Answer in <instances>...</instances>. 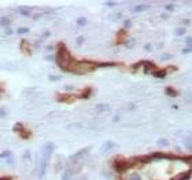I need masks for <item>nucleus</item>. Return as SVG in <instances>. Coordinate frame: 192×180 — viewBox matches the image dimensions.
<instances>
[{
    "label": "nucleus",
    "mask_w": 192,
    "mask_h": 180,
    "mask_svg": "<svg viewBox=\"0 0 192 180\" xmlns=\"http://www.w3.org/2000/svg\"><path fill=\"white\" fill-rule=\"evenodd\" d=\"M130 25H132V22H130L129 19H128V21H125V24H124V26H125V28H129Z\"/></svg>",
    "instance_id": "nucleus-24"
},
{
    "label": "nucleus",
    "mask_w": 192,
    "mask_h": 180,
    "mask_svg": "<svg viewBox=\"0 0 192 180\" xmlns=\"http://www.w3.org/2000/svg\"><path fill=\"white\" fill-rule=\"evenodd\" d=\"M129 180H141L140 175H137V173H133V175L129 176Z\"/></svg>",
    "instance_id": "nucleus-14"
},
{
    "label": "nucleus",
    "mask_w": 192,
    "mask_h": 180,
    "mask_svg": "<svg viewBox=\"0 0 192 180\" xmlns=\"http://www.w3.org/2000/svg\"><path fill=\"white\" fill-rule=\"evenodd\" d=\"M75 24H77L78 26H85V25H86V19L81 17V18H78L77 21H75Z\"/></svg>",
    "instance_id": "nucleus-10"
},
{
    "label": "nucleus",
    "mask_w": 192,
    "mask_h": 180,
    "mask_svg": "<svg viewBox=\"0 0 192 180\" xmlns=\"http://www.w3.org/2000/svg\"><path fill=\"white\" fill-rule=\"evenodd\" d=\"M96 109L99 110V111H109L110 110V106L106 103H99L98 106H96Z\"/></svg>",
    "instance_id": "nucleus-5"
},
{
    "label": "nucleus",
    "mask_w": 192,
    "mask_h": 180,
    "mask_svg": "<svg viewBox=\"0 0 192 180\" xmlns=\"http://www.w3.org/2000/svg\"><path fill=\"white\" fill-rule=\"evenodd\" d=\"M28 32H30V30H29V28H19L18 29V33L19 34H25V33H28Z\"/></svg>",
    "instance_id": "nucleus-15"
},
{
    "label": "nucleus",
    "mask_w": 192,
    "mask_h": 180,
    "mask_svg": "<svg viewBox=\"0 0 192 180\" xmlns=\"http://www.w3.org/2000/svg\"><path fill=\"white\" fill-rule=\"evenodd\" d=\"M51 50H54V45H48L47 47V51H51Z\"/></svg>",
    "instance_id": "nucleus-35"
},
{
    "label": "nucleus",
    "mask_w": 192,
    "mask_h": 180,
    "mask_svg": "<svg viewBox=\"0 0 192 180\" xmlns=\"http://www.w3.org/2000/svg\"><path fill=\"white\" fill-rule=\"evenodd\" d=\"M40 17H41V14H34V15H33V19H39Z\"/></svg>",
    "instance_id": "nucleus-31"
},
{
    "label": "nucleus",
    "mask_w": 192,
    "mask_h": 180,
    "mask_svg": "<svg viewBox=\"0 0 192 180\" xmlns=\"http://www.w3.org/2000/svg\"><path fill=\"white\" fill-rule=\"evenodd\" d=\"M165 10L169 11V13H171V11L174 10V6L173 4H166V6H165Z\"/></svg>",
    "instance_id": "nucleus-16"
},
{
    "label": "nucleus",
    "mask_w": 192,
    "mask_h": 180,
    "mask_svg": "<svg viewBox=\"0 0 192 180\" xmlns=\"http://www.w3.org/2000/svg\"><path fill=\"white\" fill-rule=\"evenodd\" d=\"M22 158H24V159H32V155H30V153H28V151H26L25 154H24V157H22Z\"/></svg>",
    "instance_id": "nucleus-18"
},
{
    "label": "nucleus",
    "mask_w": 192,
    "mask_h": 180,
    "mask_svg": "<svg viewBox=\"0 0 192 180\" xmlns=\"http://www.w3.org/2000/svg\"><path fill=\"white\" fill-rule=\"evenodd\" d=\"M170 58H171V55H163V56H162V59L166 61V59H170Z\"/></svg>",
    "instance_id": "nucleus-28"
},
{
    "label": "nucleus",
    "mask_w": 192,
    "mask_h": 180,
    "mask_svg": "<svg viewBox=\"0 0 192 180\" xmlns=\"http://www.w3.org/2000/svg\"><path fill=\"white\" fill-rule=\"evenodd\" d=\"M121 17H122V14H121V13H117V14H114V15H113L111 18L114 19V18H121Z\"/></svg>",
    "instance_id": "nucleus-23"
},
{
    "label": "nucleus",
    "mask_w": 192,
    "mask_h": 180,
    "mask_svg": "<svg viewBox=\"0 0 192 180\" xmlns=\"http://www.w3.org/2000/svg\"><path fill=\"white\" fill-rule=\"evenodd\" d=\"M0 25L8 26V25H10V19H8L7 17H3V18H0Z\"/></svg>",
    "instance_id": "nucleus-9"
},
{
    "label": "nucleus",
    "mask_w": 192,
    "mask_h": 180,
    "mask_svg": "<svg viewBox=\"0 0 192 180\" xmlns=\"http://www.w3.org/2000/svg\"><path fill=\"white\" fill-rule=\"evenodd\" d=\"M49 80H54V81H58V80H60V77H55V76H49Z\"/></svg>",
    "instance_id": "nucleus-26"
},
{
    "label": "nucleus",
    "mask_w": 192,
    "mask_h": 180,
    "mask_svg": "<svg viewBox=\"0 0 192 180\" xmlns=\"http://www.w3.org/2000/svg\"><path fill=\"white\" fill-rule=\"evenodd\" d=\"M6 115V110H2L0 109V117H4Z\"/></svg>",
    "instance_id": "nucleus-29"
},
{
    "label": "nucleus",
    "mask_w": 192,
    "mask_h": 180,
    "mask_svg": "<svg viewBox=\"0 0 192 180\" xmlns=\"http://www.w3.org/2000/svg\"><path fill=\"white\" fill-rule=\"evenodd\" d=\"M92 92H93V89H92V88H86V91L84 89L81 98H82V99H89V98H91V95H92Z\"/></svg>",
    "instance_id": "nucleus-4"
},
{
    "label": "nucleus",
    "mask_w": 192,
    "mask_h": 180,
    "mask_svg": "<svg viewBox=\"0 0 192 180\" xmlns=\"http://www.w3.org/2000/svg\"><path fill=\"white\" fill-rule=\"evenodd\" d=\"M84 41H85V37H82V36L77 37V44H78V45H81V44H82Z\"/></svg>",
    "instance_id": "nucleus-17"
},
{
    "label": "nucleus",
    "mask_w": 192,
    "mask_h": 180,
    "mask_svg": "<svg viewBox=\"0 0 192 180\" xmlns=\"http://www.w3.org/2000/svg\"><path fill=\"white\" fill-rule=\"evenodd\" d=\"M182 54H189L191 52V47H185V48H182Z\"/></svg>",
    "instance_id": "nucleus-19"
},
{
    "label": "nucleus",
    "mask_w": 192,
    "mask_h": 180,
    "mask_svg": "<svg viewBox=\"0 0 192 180\" xmlns=\"http://www.w3.org/2000/svg\"><path fill=\"white\" fill-rule=\"evenodd\" d=\"M145 50H147V51L152 50V45H151V44H147V45H145Z\"/></svg>",
    "instance_id": "nucleus-30"
},
{
    "label": "nucleus",
    "mask_w": 192,
    "mask_h": 180,
    "mask_svg": "<svg viewBox=\"0 0 192 180\" xmlns=\"http://www.w3.org/2000/svg\"><path fill=\"white\" fill-rule=\"evenodd\" d=\"M158 144H159V146H169V142L166 140V139H159Z\"/></svg>",
    "instance_id": "nucleus-13"
},
{
    "label": "nucleus",
    "mask_w": 192,
    "mask_h": 180,
    "mask_svg": "<svg viewBox=\"0 0 192 180\" xmlns=\"http://www.w3.org/2000/svg\"><path fill=\"white\" fill-rule=\"evenodd\" d=\"M165 94L169 95V96H177V92L174 91L171 87H166V88H165Z\"/></svg>",
    "instance_id": "nucleus-6"
},
{
    "label": "nucleus",
    "mask_w": 192,
    "mask_h": 180,
    "mask_svg": "<svg viewBox=\"0 0 192 180\" xmlns=\"http://www.w3.org/2000/svg\"><path fill=\"white\" fill-rule=\"evenodd\" d=\"M49 34H51L49 32H45V33L43 34V39H45V37H49Z\"/></svg>",
    "instance_id": "nucleus-32"
},
{
    "label": "nucleus",
    "mask_w": 192,
    "mask_h": 180,
    "mask_svg": "<svg viewBox=\"0 0 192 180\" xmlns=\"http://www.w3.org/2000/svg\"><path fill=\"white\" fill-rule=\"evenodd\" d=\"M147 8H148L147 4H140V6H136V7L133 8V11H135V13H140V11H144V10H147Z\"/></svg>",
    "instance_id": "nucleus-7"
},
{
    "label": "nucleus",
    "mask_w": 192,
    "mask_h": 180,
    "mask_svg": "<svg viewBox=\"0 0 192 180\" xmlns=\"http://www.w3.org/2000/svg\"><path fill=\"white\" fill-rule=\"evenodd\" d=\"M189 22H191L189 19H185V21H182V25H184V24H185V25H188V24H189Z\"/></svg>",
    "instance_id": "nucleus-33"
},
{
    "label": "nucleus",
    "mask_w": 192,
    "mask_h": 180,
    "mask_svg": "<svg viewBox=\"0 0 192 180\" xmlns=\"http://www.w3.org/2000/svg\"><path fill=\"white\" fill-rule=\"evenodd\" d=\"M113 121H114V123H117V121H120V117H117V115H115V117L113 118Z\"/></svg>",
    "instance_id": "nucleus-34"
},
{
    "label": "nucleus",
    "mask_w": 192,
    "mask_h": 180,
    "mask_svg": "<svg viewBox=\"0 0 192 180\" xmlns=\"http://www.w3.org/2000/svg\"><path fill=\"white\" fill-rule=\"evenodd\" d=\"M17 11H18L19 14H22V15H25V17H29V15H30V11H29L28 8H18Z\"/></svg>",
    "instance_id": "nucleus-8"
},
{
    "label": "nucleus",
    "mask_w": 192,
    "mask_h": 180,
    "mask_svg": "<svg viewBox=\"0 0 192 180\" xmlns=\"http://www.w3.org/2000/svg\"><path fill=\"white\" fill-rule=\"evenodd\" d=\"M55 146L52 142H48L43 146V154H41V161H40V176H44L45 172H47V168L49 164V159H51L52 151H54Z\"/></svg>",
    "instance_id": "nucleus-1"
},
{
    "label": "nucleus",
    "mask_w": 192,
    "mask_h": 180,
    "mask_svg": "<svg viewBox=\"0 0 192 180\" xmlns=\"http://www.w3.org/2000/svg\"><path fill=\"white\" fill-rule=\"evenodd\" d=\"M185 32H187V30H185V28H178L176 30V34H177V36H184Z\"/></svg>",
    "instance_id": "nucleus-11"
},
{
    "label": "nucleus",
    "mask_w": 192,
    "mask_h": 180,
    "mask_svg": "<svg viewBox=\"0 0 192 180\" xmlns=\"http://www.w3.org/2000/svg\"><path fill=\"white\" fill-rule=\"evenodd\" d=\"M115 4H117L115 2H106V6H109V7H114Z\"/></svg>",
    "instance_id": "nucleus-21"
},
{
    "label": "nucleus",
    "mask_w": 192,
    "mask_h": 180,
    "mask_svg": "<svg viewBox=\"0 0 192 180\" xmlns=\"http://www.w3.org/2000/svg\"><path fill=\"white\" fill-rule=\"evenodd\" d=\"M152 76H155L156 78H165L167 76V72L166 70H156V72H152Z\"/></svg>",
    "instance_id": "nucleus-3"
},
{
    "label": "nucleus",
    "mask_w": 192,
    "mask_h": 180,
    "mask_svg": "<svg viewBox=\"0 0 192 180\" xmlns=\"http://www.w3.org/2000/svg\"><path fill=\"white\" fill-rule=\"evenodd\" d=\"M11 157V151H3L2 154H0V158H10Z\"/></svg>",
    "instance_id": "nucleus-12"
},
{
    "label": "nucleus",
    "mask_w": 192,
    "mask_h": 180,
    "mask_svg": "<svg viewBox=\"0 0 192 180\" xmlns=\"http://www.w3.org/2000/svg\"><path fill=\"white\" fill-rule=\"evenodd\" d=\"M45 59H47V61H55V56H54V55H47Z\"/></svg>",
    "instance_id": "nucleus-22"
},
{
    "label": "nucleus",
    "mask_w": 192,
    "mask_h": 180,
    "mask_svg": "<svg viewBox=\"0 0 192 180\" xmlns=\"http://www.w3.org/2000/svg\"><path fill=\"white\" fill-rule=\"evenodd\" d=\"M65 89H66V91H69V92H71V91H74V87H73V85H66Z\"/></svg>",
    "instance_id": "nucleus-20"
},
{
    "label": "nucleus",
    "mask_w": 192,
    "mask_h": 180,
    "mask_svg": "<svg viewBox=\"0 0 192 180\" xmlns=\"http://www.w3.org/2000/svg\"><path fill=\"white\" fill-rule=\"evenodd\" d=\"M14 32H13V29H10V28H7L6 29V34H13Z\"/></svg>",
    "instance_id": "nucleus-25"
},
{
    "label": "nucleus",
    "mask_w": 192,
    "mask_h": 180,
    "mask_svg": "<svg viewBox=\"0 0 192 180\" xmlns=\"http://www.w3.org/2000/svg\"><path fill=\"white\" fill-rule=\"evenodd\" d=\"M115 144L113 143V142H107V143L103 144V147H102V153H106V151H110L111 149H114Z\"/></svg>",
    "instance_id": "nucleus-2"
},
{
    "label": "nucleus",
    "mask_w": 192,
    "mask_h": 180,
    "mask_svg": "<svg viewBox=\"0 0 192 180\" xmlns=\"http://www.w3.org/2000/svg\"><path fill=\"white\" fill-rule=\"evenodd\" d=\"M185 44H187L188 47L191 45V37H187V40H185Z\"/></svg>",
    "instance_id": "nucleus-27"
}]
</instances>
